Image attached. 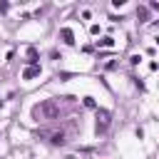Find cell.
Wrapping results in <instances>:
<instances>
[{
  "label": "cell",
  "mask_w": 159,
  "mask_h": 159,
  "mask_svg": "<svg viewBox=\"0 0 159 159\" xmlns=\"http://www.w3.org/2000/svg\"><path fill=\"white\" fill-rule=\"evenodd\" d=\"M60 114V107H57V102L55 99H45V102H40V104H35V109H32V117L40 122V119H55Z\"/></svg>",
  "instance_id": "cell-1"
},
{
  "label": "cell",
  "mask_w": 159,
  "mask_h": 159,
  "mask_svg": "<svg viewBox=\"0 0 159 159\" xmlns=\"http://www.w3.org/2000/svg\"><path fill=\"white\" fill-rule=\"evenodd\" d=\"M107 127H109V112L99 109V112H97V132H99V134H104V132H107Z\"/></svg>",
  "instance_id": "cell-2"
},
{
  "label": "cell",
  "mask_w": 159,
  "mask_h": 159,
  "mask_svg": "<svg viewBox=\"0 0 159 159\" xmlns=\"http://www.w3.org/2000/svg\"><path fill=\"white\" fill-rule=\"evenodd\" d=\"M45 137H50L52 144H65V134L62 132H45Z\"/></svg>",
  "instance_id": "cell-3"
},
{
  "label": "cell",
  "mask_w": 159,
  "mask_h": 159,
  "mask_svg": "<svg viewBox=\"0 0 159 159\" xmlns=\"http://www.w3.org/2000/svg\"><path fill=\"white\" fill-rule=\"evenodd\" d=\"M60 35L65 37V42H67V45H72V42H75V37H72V30H67V27H62V30H60Z\"/></svg>",
  "instance_id": "cell-4"
},
{
  "label": "cell",
  "mask_w": 159,
  "mask_h": 159,
  "mask_svg": "<svg viewBox=\"0 0 159 159\" xmlns=\"http://www.w3.org/2000/svg\"><path fill=\"white\" fill-rule=\"evenodd\" d=\"M35 75H40V67H30V70H25V80H30V77H35Z\"/></svg>",
  "instance_id": "cell-5"
},
{
  "label": "cell",
  "mask_w": 159,
  "mask_h": 159,
  "mask_svg": "<svg viewBox=\"0 0 159 159\" xmlns=\"http://www.w3.org/2000/svg\"><path fill=\"white\" fill-rule=\"evenodd\" d=\"M99 45H104V47H109V45H112V37H104V40H99Z\"/></svg>",
  "instance_id": "cell-6"
}]
</instances>
